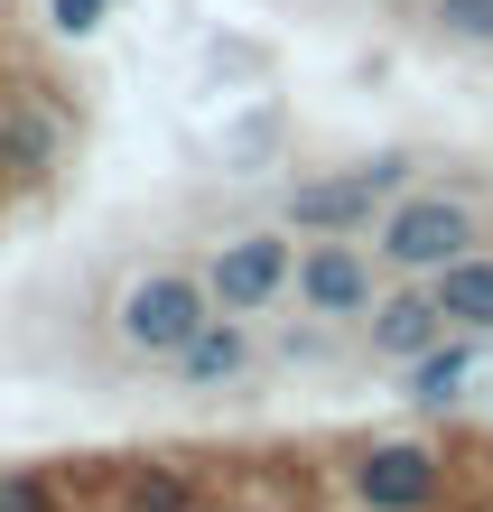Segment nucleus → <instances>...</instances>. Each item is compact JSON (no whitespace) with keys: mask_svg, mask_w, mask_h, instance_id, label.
Instances as JSON below:
<instances>
[{"mask_svg":"<svg viewBox=\"0 0 493 512\" xmlns=\"http://www.w3.org/2000/svg\"><path fill=\"white\" fill-rule=\"evenodd\" d=\"M47 19H56V38H94L112 19V0H47Z\"/></svg>","mask_w":493,"mask_h":512,"instance_id":"2eb2a0df","label":"nucleus"},{"mask_svg":"<svg viewBox=\"0 0 493 512\" xmlns=\"http://www.w3.org/2000/svg\"><path fill=\"white\" fill-rule=\"evenodd\" d=\"M466 373H475V336H447V345H428L419 364H410V401H456V391H466Z\"/></svg>","mask_w":493,"mask_h":512,"instance_id":"9d476101","label":"nucleus"},{"mask_svg":"<svg viewBox=\"0 0 493 512\" xmlns=\"http://www.w3.org/2000/svg\"><path fill=\"white\" fill-rule=\"evenodd\" d=\"M373 252L400 270V280H438V270H456L466 252H484V224H475V205H466V196H447V187H410V196H391V205H382Z\"/></svg>","mask_w":493,"mask_h":512,"instance_id":"f257e3e1","label":"nucleus"},{"mask_svg":"<svg viewBox=\"0 0 493 512\" xmlns=\"http://www.w3.org/2000/svg\"><path fill=\"white\" fill-rule=\"evenodd\" d=\"M47 149H56V131L38 122V112H10V122H0V168H10V177H38Z\"/></svg>","mask_w":493,"mask_h":512,"instance_id":"9b49d317","label":"nucleus"},{"mask_svg":"<svg viewBox=\"0 0 493 512\" xmlns=\"http://www.w3.org/2000/svg\"><path fill=\"white\" fill-rule=\"evenodd\" d=\"M0 512H56V485L28 466H0Z\"/></svg>","mask_w":493,"mask_h":512,"instance_id":"ddd939ff","label":"nucleus"},{"mask_svg":"<svg viewBox=\"0 0 493 512\" xmlns=\"http://www.w3.org/2000/svg\"><path fill=\"white\" fill-rule=\"evenodd\" d=\"M0 122H10V103H0Z\"/></svg>","mask_w":493,"mask_h":512,"instance_id":"dca6fc26","label":"nucleus"},{"mask_svg":"<svg viewBox=\"0 0 493 512\" xmlns=\"http://www.w3.org/2000/svg\"><path fill=\"white\" fill-rule=\"evenodd\" d=\"M438 308H447V326L456 336H493V252H466L456 270H438Z\"/></svg>","mask_w":493,"mask_h":512,"instance_id":"1a4fd4ad","label":"nucleus"},{"mask_svg":"<svg viewBox=\"0 0 493 512\" xmlns=\"http://www.w3.org/2000/svg\"><path fill=\"white\" fill-rule=\"evenodd\" d=\"M298 308L307 317H373V298H382V280H373V252L354 243V233H307L298 243Z\"/></svg>","mask_w":493,"mask_h":512,"instance_id":"423d86ee","label":"nucleus"},{"mask_svg":"<svg viewBox=\"0 0 493 512\" xmlns=\"http://www.w3.org/2000/svg\"><path fill=\"white\" fill-rule=\"evenodd\" d=\"M196 494H187V475H140L131 485V512H187Z\"/></svg>","mask_w":493,"mask_h":512,"instance_id":"4468645a","label":"nucleus"},{"mask_svg":"<svg viewBox=\"0 0 493 512\" xmlns=\"http://www.w3.org/2000/svg\"><path fill=\"white\" fill-rule=\"evenodd\" d=\"M205 289L224 317H261L298 289V233H224L205 252Z\"/></svg>","mask_w":493,"mask_h":512,"instance_id":"7ed1b4c3","label":"nucleus"},{"mask_svg":"<svg viewBox=\"0 0 493 512\" xmlns=\"http://www.w3.org/2000/svg\"><path fill=\"white\" fill-rule=\"evenodd\" d=\"M456 326H447V308H438V289L428 280H400V289H382L373 298V317H363V345L382 354V364H419L428 345H447Z\"/></svg>","mask_w":493,"mask_h":512,"instance_id":"0eeeda50","label":"nucleus"},{"mask_svg":"<svg viewBox=\"0 0 493 512\" xmlns=\"http://www.w3.org/2000/svg\"><path fill=\"white\" fill-rule=\"evenodd\" d=\"M242 364H252V326L242 317H205L187 336V354H177V382L187 391H224V382H242Z\"/></svg>","mask_w":493,"mask_h":512,"instance_id":"6e6552de","label":"nucleus"},{"mask_svg":"<svg viewBox=\"0 0 493 512\" xmlns=\"http://www.w3.org/2000/svg\"><path fill=\"white\" fill-rule=\"evenodd\" d=\"M391 196H410V159H363L345 177H298L289 233H363V224H382Z\"/></svg>","mask_w":493,"mask_h":512,"instance_id":"20e7f679","label":"nucleus"},{"mask_svg":"<svg viewBox=\"0 0 493 512\" xmlns=\"http://www.w3.org/2000/svg\"><path fill=\"white\" fill-rule=\"evenodd\" d=\"M345 494L363 512H428L447 494V457L428 438H382V447H363V457L345 466Z\"/></svg>","mask_w":493,"mask_h":512,"instance_id":"39448f33","label":"nucleus"},{"mask_svg":"<svg viewBox=\"0 0 493 512\" xmlns=\"http://www.w3.org/2000/svg\"><path fill=\"white\" fill-rule=\"evenodd\" d=\"M456 47H493V0H428Z\"/></svg>","mask_w":493,"mask_h":512,"instance_id":"f8f14e48","label":"nucleus"},{"mask_svg":"<svg viewBox=\"0 0 493 512\" xmlns=\"http://www.w3.org/2000/svg\"><path fill=\"white\" fill-rule=\"evenodd\" d=\"M205 317H224L214 289H205V270H140V280L112 298V336H121V354H140V364H177Z\"/></svg>","mask_w":493,"mask_h":512,"instance_id":"f03ea898","label":"nucleus"}]
</instances>
